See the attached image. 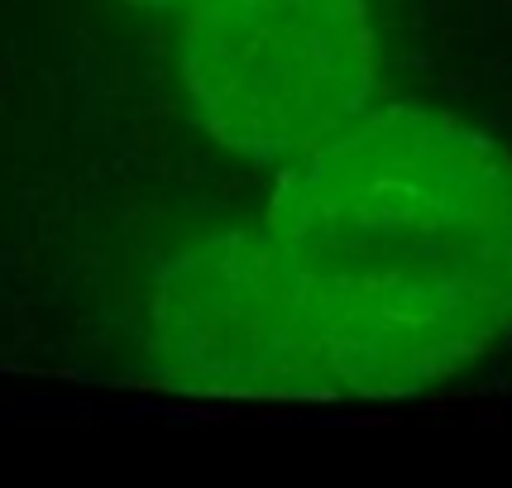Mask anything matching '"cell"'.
Wrapping results in <instances>:
<instances>
[{
  "label": "cell",
  "mask_w": 512,
  "mask_h": 488,
  "mask_svg": "<svg viewBox=\"0 0 512 488\" xmlns=\"http://www.w3.org/2000/svg\"><path fill=\"white\" fill-rule=\"evenodd\" d=\"M268 249L335 398H407L512 335V158L436 106H369L278 168Z\"/></svg>",
  "instance_id": "obj_1"
},
{
  "label": "cell",
  "mask_w": 512,
  "mask_h": 488,
  "mask_svg": "<svg viewBox=\"0 0 512 488\" xmlns=\"http://www.w3.org/2000/svg\"><path fill=\"white\" fill-rule=\"evenodd\" d=\"M178 67L201 130L225 154L288 168L379 96L369 0H192Z\"/></svg>",
  "instance_id": "obj_2"
},
{
  "label": "cell",
  "mask_w": 512,
  "mask_h": 488,
  "mask_svg": "<svg viewBox=\"0 0 512 488\" xmlns=\"http://www.w3.org/2000/svg\"><path fill=\"white\" fill-rule=\"evenodd\" d=\"M139 345L149 374L211 398H335L307 316L259 225L163 254L144 278Z\"/></svg>",
  "instance_id": "obj_3"
},
{
  "label": "cell",
  "mask_w": 512,
  "mask_h": 488,
  "mask_svg": "<svg viewBox=\"0 0 512 488\" xmlns=\"http://www.w3.org/2000/svg\"><path fill=\"white\" fill-rule=\"evenodd\" d=\"M134 5H149V10H187L192 0H134Z\"/></svg>",
  "instance_id": "obj_4"
}]
</instances>
